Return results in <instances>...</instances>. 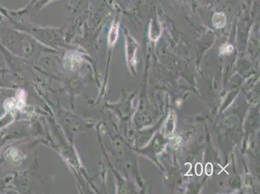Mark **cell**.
I'll return each mask as SVG.
<instances>
[{
	"mask_svg": "<svg viewBox=\"0 0 260 194\" xmlns=\"http://www.w3.org/2000/svg\"><path fill=\"white\" fill-rule=\"evenodd\" d=\"M202 173V166L201 163H198L196 166V173L198 175H201Z\"/></svg>",
	"mask_w": 260,
	"mask_h": 194,
	"instance_id": "3",
	"label": "cell"
},
{
	"mask_svg": "<svg viewBox=\"0 0 260 194\" xmlns=\"http://www.w3.org/2000/svg\"><path fill=\"white\" fill-rule=\"evenodd\" d=\"M212 22L217 28L223 27L226 23V16L222 12L215 14L212 18Z\"/></svg>",
	"mask_w": 260,
	"mask_h": 194,
	"instance_id": "1",
	"label": "cell"
},
{
	"mask_svg": "<svg viewBox=\"0 0 260 194\" xmlns=\"http://www.w3.org/2000/svg\"><path fill=\"white\" fill-rule=\"evenodd\" d=\"M213 172V167L210 163H208L206 165V173L208 175H210Z\"/></svg>",
	"mask_w": 260,
	"mask_h": 194,
	"instance_id": "4",
	"label": "cell"
},
{
	"mask_svg": "<svg viewBox=\"0 0 260 194\" xmlns=\"http://www.w3.org/2000/svg\"><path fill=\"white\" fill-rule=\"evenodd\" d=\"M118 26L117 25H114L112 26L109 35V43H111V44L115 43L117 39V37H118Z\"/></svg>",
	"mask_w": 260,
	"mask_h": 194,
	"instance_id": "2",
	"label": "cell"
}]
</instances>
